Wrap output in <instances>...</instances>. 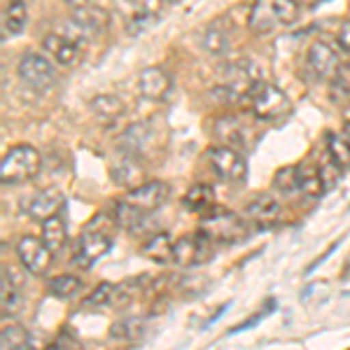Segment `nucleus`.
Here are the masks:
<instances>
[{
	"instance_id": "obj_1",
	"label": "nucleus",
	"mask_w": 350,
	"mask_h": 350,
	"mask_svg": "<svg viewBox=\"0 0 350 350\" xmlns=\"http://www.w3.org/2000/svg\"><path fill=\"white\" fill-rule=\"evenodd\" d=\"M299 16L297 0H255L247 16V26L257 36H269L295 24Z\"/></svg>"
},
{
	"instance_id": "obj_2",
	"label": "nucleus",
	"mask_w": 350,
	"mask_h": 350,
	"mask_svg": "<svg viewBox=\"0 0 350 350\" xmlns=\"http://www.w3.org/2000/svg\"><path fill=\"white\" fill-rule=\"evenodd\" d=\"M40 152L31 145H14L0 163V180L3 185H21L33 180L40 171Z\"/></svg>"
},
{
	"instance_id": "obj_3",
	"label": "nucleus",
	"mask_w": 350,
	"mask_h": 350,
	"mask_svg": "<svg viewBox=\"0 0 350 350\" xmlns=\"http://www.w3.org/2000/svg\"><path fill=\"white\" fill-rule=\"evenodd\" d=\"M247 229L250 224L245 222V217L234 215L224 208H211L203 213L201 231H206L215 243H241L247 239Z\"/></svg>"
},
{
	"instance_id": "obj_4",
	"label": "nucleus",
	"mask_w": 350,
	"mask_h": 350,
	"mask_svg": "<svg viewBox=\"0 0 350 350\" xmlns=\"http://www.w3.org/2000/svg\"><path fill=\"white\" fill-rule=\"evenodd\" d=\"M247 100L259 120H278L285 112H290V98L275 84L257 82L247 94Z\"/></svg>"
},
{
	"instance_id": "obj_5",
	"label": "nucleus",
	"mask_w": 350,
	"mask_h": 350,
	"mask_svg": "<svg viewBox=\"0 0 350 350\" xmlns=\"http://www.w3.org/2000/svg\"><path fill=\"white\" fill-rule=\"evenodd\" d=\"M110 24V16L103 8L96 5H84V8L72 10V16L68 19V31L66 36L72 40H92V38L105 33V28Z\"/></svg>"
},
{
	"instance_id": "obj_6",
	"label": "nucleus",
	"mask_w": 350,
	"mask_h": 350,
	"mask_svg": "<svg viewBox=\"0 0 350 350\" xmlns=\"http://www.w3.org/2000/svg\"><path fill=\"white\" fill-rule=\"evenodd\" d=\"M213 241L206 231L199 234H185L173 245V262L178 267H199L213 257Z\"/></svg>"
},
{
	"instance_id": "obj_7",
	"label": "nucleus",
	"mask_w": 350,
	"mask_h": 350,
	"mask_svg": "<svg viewBox=\"0 0 350 350\" xmlns=\"http://www.w3.org/2000/svg\"><path fill=\"white\" fill-rule=\"evenodd\" d=\"M208 161L211 168L222 178L224 183H243L247 178V161L241 150L229 148V145H215L208 150Z\"/></svg>"
},
{
	"instance_id": "obj_8",
	"label": "nucleus",
	"mask_w": 350,
	"mask_h": 350,
	"mask_svg": "<svg viewBox=\"0 0 350 350\" xmlns=\"http://www.w3.org/2000/svg\"><path fill=\"white\" fill-rule=\"evenodd\" d=\"M19 77L21 82L28 84L31 89H38V92H47L56 84V68L47 56L38 54V52H28L21 56L19 61Z\"/></svg>"
},
{
	"instance_id": "obj_9",
	"label": "nucleus",
	"mask_w": 350,
	"mask_h": 350,
	"mask_svg": "<svg viewBox=\"0 0 350 350\" xmlns=\"http://www.w3.org/2000/svg\"><path fill=\"white\" fill-rule=\"evenodd\" d=\"M168 194H171V187L161 180H150V183H143L138 187L129 189L126 196H124V203L129 208H133L138 215H148V213H154L157 208H161L166 203Z\"/></svg>"
},
{
	"instance_id": "obj_10",
	"label": "nucleus",
	"mask_w": 350,
	"mask_h": 350,
	"mask_svg": "<svg viewBox=\"0 0 350 350\" xmlns=\"http://www.w3.org/2000/svg\"><path fill=\"white\" fill-rule=\"evenodd\" d=\"M16 255H19V262L28 273L33 275H44L52 267V257L54 250H49L47 243L42 239H36V236H21L19 243H16Z\"/></svg>"
},
{
	"instance_id": "obj_11",
	"label": "nucleus",
	"mask_w": 350,
	"mask_h": 350,
	"mask_svg": "<svg viewBox=\"0 0 350 350\" xmlns=\"http://www.w3.org/2000/svg\"><path fill=\"white\" fill-rule=\"evenodd\" d=\"M338 66H341V59H338L336 49L332 47L329 42L318 40L310 44L308 56H306V70L310 72L313 80H318V82L332 80Z\"/></svg>"
},
{
	"instance_id": "obj_12",
	"label": "nucleus",
	"mask_w": 350,
	"mask_h": 350,
	"mask_svg": "<svg viewBox=\"0 0 350 350\" xmlns=\"http://www.w3.org/2000/svg\"><path fill=\"white\" fill-rule=\"evenodd\" d=\"M280 215H283L280 203L275 199H271V196H267V194L255 196V199L245 206V211H243L245 222L250 224V227L259 229V231L275 227V224L280 222Z\"/></svg>"
},
{
	"instance_id": "obj_13",
	"label": "nucleus",
	"mask_w": 350,
	"mask_h": 350,
	"mask_svg": "<svg viewBox=\"0 0 350 350\" xmlns=\"http://www.w3.org/2000/svg\"><path fill=\"white\" fill-rule=\"evenodd\" d=\"M110 245H112V241L108 234H103V231H87V234H82L80 241H77L72 262L80 269H89L110 250Z\"/></svg>"
},
{
	"instance_id": "obj_14",
	"label": "nucleus",
	"mask_w": 350,
	"mask_h": 350,
	"mask_svg": "<svg viewBox=\"0 0 350 350\" xmlns=\"http://www.w3.org/2000/svg\"><path fill=\"white\" fill-rule=\"evenodd\" d=\"M140 159H143V157L122 150V157L112 159V163H110L112 183L120 185V187H129V189L143 185L140 180L145 178V171H143V163H140Z\"/></svg>"
},
{
	"instance_id": "obj_15",
	"label": "nucleus",
	"mask_w": 350,
	"mask_h": 350,
	"mask_svg": "<svg viewBox=\"0 0 350 350\" xmlns=\"http://www.w3.org/2000/svg\"><path fill=\"white\" fill-rule=\"evenodd\" d=\"M66 203V196L61 189L56 187H47V189H40L26 201L24 211L28 213V217L38 219V222H44L47 217L52 215H59V211L64 208Z\"/></svg>"
},
{
	"instance_id": "obj_16",
	"label": "nucleus",
	"mask_w": 350,
	"mask_h": 350,
	"mask_svg": "<svg viewBox=\"0 0 350 350\" xmlns=\"http://www.w3.org/2000/svg\"><path fill=\"white\" fill-rule=\"evenodd\" d=\"M173 82L168 77V72L163 70L159 66H152V68H145L138 77V94L148 100H161L166 98L168 92H171Z\"/></svg>"
},
{
	"instance_id": "obj_17",
	"label": "nucleus",
	"mask_w": 350,
	"mask_h": 350,
	"mask_svg": "<svg viewBox=\"0 0 350 350\" xmlns=\"http://www.w3.org/2000/svg\"><path fill=\"white\" fill-rule=\"evenodd\" d=\"M154 140H157V126L152 122H138L133 124L131 129H126V133L120 138L122 150L133 152L138 157L148 154L150 148H154Z\"/></svg>"
},
{
	"instance_id": "obj_18",
	"label": "nucleus",
	"mask_w": 350,
	"mask_h": 350,
	"mask_svg": "<svg viewBox=\"0 0 350 350\" xmlns=\"http://www.w3.org/2000/svg\"><path fill=\"white\" fill-rule=\"evenodd\" d=\"M163 3L161 0H131V10H129V31L143 33L159 19Z\"/></svg>"
},
{
	"instance_id": "obj_19",
	"label": "nucleus",
	"mask_w": 350,
	"mask_h": 350,
	"mask_svg": "<svg viewBox=\"0 0 350 350\" xmlns=\"http://www.w3.org/2000/svg\"><path fill=\"white\" fill-rule=\"evenodd\" d=\"M44 49L52 56L59 66H72L77 61V54H80V42L68 38L66 33H52V36L44 38Z\"/></svg>"
},
{
	"instance_id": "obj_20",
	"label": "nucleus",
	"mask_w": 350,
	"mask_h": 350,
	"mask_svg": "<svg viewBox=\"0 0 350 350\" xmlns=\"http://www.w3.org/2000/svg\"><path fill=\"white\" fill-rule=\"evenodd\" d=\"M297 180H299V191L310 196V199H320V196L327 191L320 166H315L310 159L301 161L297 166Z\"/></svg>"
},
{
	"instance_id": "obj_21",
	"label": "nucleus",
	"mask_w": 350,
	"mask_h": 350,
	"mask_svg": "<svg viewBox=\"0 0 350 350\" xmlns=\"http://www.w3.org/2000/svg\"><path fill=\"white\" fill-rule=\"evenodd\" d=\"M92 112L94 117L98 122H105V124H112L117 122L120 117L126 112V105H124V100L120 98V96H112V94H100L96 96V98H92Z\"/></svg>"
},
{
	"instance_id": "obj_22",
	"label": "nucleus",
	"mask_w": 350,
	"mask_h": 350,
	"mask_svg": "<svg viewBox=\"0 0 350 350\" xmlns=\"http://www.w3.org/2000/svg\"><path fill=\"white\" fill-rule=\"evenodd\" d=\"M173 245H175V241H171L168 234H154L143 245V255L157 264L173 262Z\"/></svg>"
},
{
	"instance_id": "obj_23",
	"label": "nucleus",
	"mask_w": 350,
	"mask_h": 350,
	"mask_svg": "<svg viewBox=\"0 0 350 350\" xmlns=\"http://www.w3.org/2000/svg\"><path fill=\"white\" fill-rule=\"evenodd\" d=\"M21 295L12 278V269H3V283H0V306H3V315H14L19 310Z\"/></svg>"
},
{
	"instance_id": "obj_24",
	"label": "nucleus",
	"mask_w": 350,
	"mask_h": 350,
	"mask_svg": "<svg viewBox=\"0 0 350 350\" xmlns=\"http://www.w3.org/2000/svg\"><path fill=\"white\" fill-rule=\"evenodd\" d=\"M42 241L47 243V247H49V250H54V252H59L61 247L66 245L68 227H66L64 217L52 215V217L44 219V222H42Z\"/></svg>"
},
{
	"instance_id": "obj_25",
	"label": "nucleus",
	"mask_w": 350,
	"mask_h": 350,
	"mask_svg": "<svg viewBox=\"0 0 350 350\" xmlns=\"http://www.w3.org/2000/svg\"><path fill=\"white\" fill-rule=\"evenodd\" d=\"M185 206L189 208L191 213H208L213 206H215V191L208 185H194L189 187V191L185 194Z\"/></svg>"
},
{
	"instance_id": "obj_26",
	"label": "nucleus",
	"mask_w": 350,
	"mask_h": 350,
	"mask_svg": "<svg viewBox=\"0 0 350 350\" xmlns=\"http://www.w3.org/2000/svg\"><path fill=\"white\" fill-rule=\"evenodd\" d=\"M215 133H217V138L222 145H229V148H236V150L245 148L243 126L234 120V117H224V120H219L217 126H215Z\"/></svg>"
},
{
	"instance_id": "obj_27",
	"label": "nucleus",
	"mask_w": 350,
	"mask_h": 350,
	"mask_svg": "<svg viewBox=\"0 0 350 350\" xmlns=\"http://www.w3.org/2000/svg\"><path fill=\"white\" fill-rule=\"evenodd\" d=\"M327 152L341 171H350V138L346 133L327 135Z\"/></svg>"
},
{
	"instance_id": "obj_28",
	"label": "nucleus",
	"mask_w": 350,
	"mask_h": 350,
	"mask_svg": "<svg viewBox=\"0 0 350 350\" xmlns=\"http://www.w3.org/2000/svg\"><path fill=\"white\" fill-rule=\"evenodd\" d=\"M201 47L213 56H222L229 52V38L219 26H208L201 33Z\"/></svg>"
},
{
	"instance_id": "obj_29",
	"label": "nucleus",
	"mask_w": 350,
	"mask_h": 350,
	"mask_svg": "<svg viewBox=\"0 0 350 350\" xmlns=\"http://www.w3.org/2000/svg\"><path fill=\"white\" fill-rule=\"evenodd\" d=\"M26 21H28V12H26V5L21 0H14L10 3V8L5 10L3 14V28L10 33V36H21L26 28Z\"/></svg>"
},
{
	"instance_id": "obj_30",
	"label": "nucleus",
	"mask_w": 350,
	"mask_h": 350,
	"mask_svg": "<svg viewBox=\"0 0 350 350\" xmlns=\"http://www.w3.org/2000/svg\"><path fill=\"white\" fill-rule=\"evenodd\" d=\"M0 346L3 350H26L31 346V334L21 325H5L0 332Z\"/></svg>"
},
{
	"instance_id": "obj_31",
	"label": "nucleus",
	"mask_w": 350,
	"mask_h": 350,
	"mask_svg": "<svg viewBox=\"0 0 350 350\" xmlns=\"http://www.w3.org/2000/svg\"><path fill=\"white\" fill-rule=\"evenodd\" d=\"M80 287H82V283L77 275H70V273L56 275L52 283H49V295L56 299H70L75 292H80Z\"/></svg>"
},
{
	"instance_id": "obj_32",
	"label": "nucleus",
	"mask_w": 350,
	"mask_h": 350,
	"mask_svg": "<svg viewBox=\"0 0 350 350\" xmlns=\"http://www.w3.org/2000/svg\"><path fill=\"white\" fill-rule=\"evenodd\" d=\"M143 320L138 318H126V320H120V323L112 325L110 334L112 338H120V341H135V338L143 336Z\"/></svg>"
},
{
	"instance_id": "obj_33",
	"label": "nucleus",
	"mask_w": 350,
	"mask_h": 350,
	"mask_svg": "<svg viewBox=\"0 0 350 350\" xmlns=\"http://www.w3.org/2000/svg\"><path fill=\"white\" fill-rule=\"evenodd\" d=\"M329 84H332L329 89H332V96H334V98H338V100L350 98V64L338 66Z\"/></svg>"
},
{
	"instance_id": "obj_34",
	"label": "nucleus",
	"mask_w": 350,
	"mask_h": 350,
	"mask_svg": "<svg viewBox=\"0 0 350 350\" xmlns=\"http://www.w3.org/2000/svg\"><path fill=\"white\" fill-rule=\"evenodd\" d=\"M273 185L280 194H295L299 189V180H297V166H285L275 173Z\"/></svg>"
},
{
	"instance_id": "obj_35",
	"label": "nucleus",
	"mask_w": 350,
	"mask_h": 350,
	"mask_svg": "<svg viewBox=\"0 0 350 350\" xmlns=\"http://www.w3.org/2000/svg\"><path fill=\"white\" fill-rule=\"evenodd\" d=\"M327 299V283H310L301 295V301L308 304V306H320Z\"/></svg>"
},
{
	"instance_id": "obj_36",
	"label": "nucleus",
	"mask_w": 350,
	"mask_h": 350,
	"mask_svg": "<svg viewBox=\"0 0 350 350\" xmlns=\"http://www.w3.org/2000/svg\"><path fill=\"white\" fill-rule=\"evenodd\" d=\"M112 299H115V285L103 283L92 292V297L87 299V304L89 306H108V304H112Z\"/></svg>"
},
{
	"instance_id": "obj_37",
	"label": "nucleus",
	"mask_w": 350,
	"mask_h": 350,
	"mask_svg": "<svg viewBox=\"0 0 350 350\" xmlns=\"http://www.w3.org/2000/svg\"><path fill=\"white\" fill-rule=\"evenodd\" d=\"M338 47L350 56V21H343L338 28Z\"/></svg>"
},
{
	"instance_id": "obj_38",
	"label": "nucleus",
	"mask_w": 350,
	"mask_h": 350,
	"mask_svg": "<svg viewBox=\"0 0 350 350\" xmlns=\"http://www.w3.org/2000/svg\"><path fill=\"white\" fill-rule=\"evenodd\" d=\"M68 5H70L72 10H77V8H84V5H92V0H66Z\"/></svg>"
},
{
	"instance_id": "obj_39",
	"label": "nucleus",
	"mask_w": 350,
	"mask_h": 350,
	"mask_svg": "<svg viewBox=\"0 0 350 350\" xmlns=\"http://www.w3.org/2000/svg\"><path fill=\"white\" fill-rule=\"evenodd\" d=\"M301 3H304V5H308V8H313V5H318L320 0H301Z\"/></svg>"
},
{
	"instance_id": "obj_40",
	"label": "nucleus",
	"mask_w": 350,
	"mask_h": 350,
	"mask_svg": "<svg viewBox=\"0 0 350 350\" xmlns=\"http://www.w3.org/2000/svg\"><path fill=\"white\" fill-rule=\"evenodd\" d=\"M343 133H346L348 138H350V122L348 120H346V126H343Z\"/></svg>"
},
{
	"instance_id": "obj_41",
	"label": "nucleus",
	"mask_w": 350,
	"mask_h": 350,
	"mask_svg": "<svg viewBox=\"0 0 350 350\" xmlns=\"http://www.w3.org/2000/svg\"><path fill=\"white\" fill-rule=\"evenodd\" d=\"M343 115H346V120L350 122V103L346 105V110H343Z\"/></svg>"
},
{
	"instance_id": "obj_42",
	"label": "nucleus",
	"mask_w": 350,
	"mask_h": 350,
	"mask_svg": "<svg viewBox=\"0 0 350 350\" xmlns=\"http://www.w3.org/2000/svg\"><path fill=\"white\" fill-rule=\"evenodd\" d=\"M168 3H175V0H168Z\"/></svg>"
}]
</instances>
